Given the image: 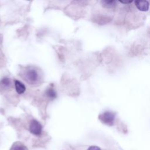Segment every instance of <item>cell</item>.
Returning a JSON list of instances; mask_svg holds the SVG:
<instances>
[{"instance_id":"obj_11","label":"cell","mask_w":150,"mask_h":150,"mask_svg":"<svg viewBox=\"0 0 150 150\" xmlns=\"http://www.w3.org/2000/svg\"><path fill=\"white\" fill-rule=\"evenodd\" d=\"M119 2H121V3H122V4H130V3H131L132 1H119Z\"/></svg>"},{"instance_id":"obj_9","label":"cell","mask_w":150,"mask_h":150,"mask_svg":"<svg viewBox=\"0 0 150 150\" xmlns=\"http://www.w3.org/2000/svg\"><path fill=\"white\" fill-rule=\"evenodd\" d=\"M46 95L47 97H49L50 99H54L56 97L57 94L55 90L53 88H49L46 91Z\"/></svg>"},{"instance_id":"obj_4","label":"cell","mask_w":150,"mask_h":150,"mask_svg":"<svg viewBox=\"0 0 150 150\" xmlns=\"http://www.w3.org/2000/svg\"><path fill=\"white\" fill-rule=\"evenodd\" d=\"M135 5L138 10L141 11H147L149 9V2L146 0L135 1Z\"/></svg>"},{"instance_id":"obj_3","label":"cell","mask_w":150,"mask_h":150,"mask_svg":"<svg viewBox=\"0 0 150 150\" xmlns=\"http://www.w3.org/2000/svg\"><path fill=\"white\" fill-rule=\"evenodd\" d=\"M29 130L31 133L35 135H39L42 133V127L39 121L36 120L31 121L29 125Z\"/></svg>"},{"instance_id":"obj_7","label":"cell","mask_w":150,"mask_h":150,"mask_svg":"<svg viewBox=\"0 0 150 150\" xmlns=\"http://www.w3.org/2000/svg\"><path fill=\"white\" fill-rule=\"evenodd\" d=\"M116 1L114 0H111V1H108V0H103L101 1V5L106 8L110 9V8H113L115 7L116 5Z\"/></svg>"},{"instance_id":"obj_10","label":"cell","mask_w":150,"mask_h":150,"mask_svg":"<svg viewBox=\"0 0 150 150\" xmlns=\"http://www.w3.org/2000/svg\"><path fill=\"white\" fill-rule=\"evenodd\" d=\"M87 150H101L98 146H91L88 148Z\"/></svg>"},{"instance_id":"obj_6","label":"cell","mask_w":150,"mask_h":150,"mask_svg":"<svg viewBox=\"0 0 150 150\" xmlns=\"http://www.w3.org/2000/svg\"><path fill=\"white\" fill-rule=\"evenodd\" d=\"M9 150H28V149L22 142L17 141L12 145Z\"/></svg>"},{"instance_id":"obj_1","label":"cell","mask_w":150,"mask_h":150,"mask_svg":"<svg viewBox=\"0 0 150 150\" xmlns=\"http://www.w3.org/2000/svg\"><path fill=\"white\" fill-rule=\"evenodd\" d=\"M22 76L26 82L30 84H38L41 80L40 71L33 66L26 67L22 73Z\"/></svg>"},{"instance_id":"obj_5","label":"cell","mask_w":150,"mask_h":150,"mask_svg":"<svg viewBox=\"0 0 150 150\" xmlns=\"http://www.w3.org/2000/svg\"><path fill=\"white\" fill-rule=\"evenodd\" d=\"M14 83H15V90L18 94H23L25 91L26 87L21 81H20L18 80H15Z\"/></svg>"},{"instance_id":"obj_8","label":"cell","mask_w":150,"mask_h":150,"mask_svg":"<svg viewBox=\"0 0 150 150\" xmlns=\"http://www.w3.org/2000/svg\"><path fill=\"white\" fill-rule=\"evenodd\" d=\"M11 84V79L8 77H4L0 81V87L1 88H8Z\"/></svg>"},{"instance_id":"obj_2","label":"cell","mask_w":150,"mask_h":150,"mask_svg":"<svg viewBox=\"0 0 150 150\" xmlns=\"http://www.w3.org/2000/svg\"><path fill=\"white\" fill-rule=\"evenodd\" d=\"M115 118V114L112 111H107L98 116L99 120L104 124L108 125H112L114 124Z\"/></svg>"}]
</instances>
